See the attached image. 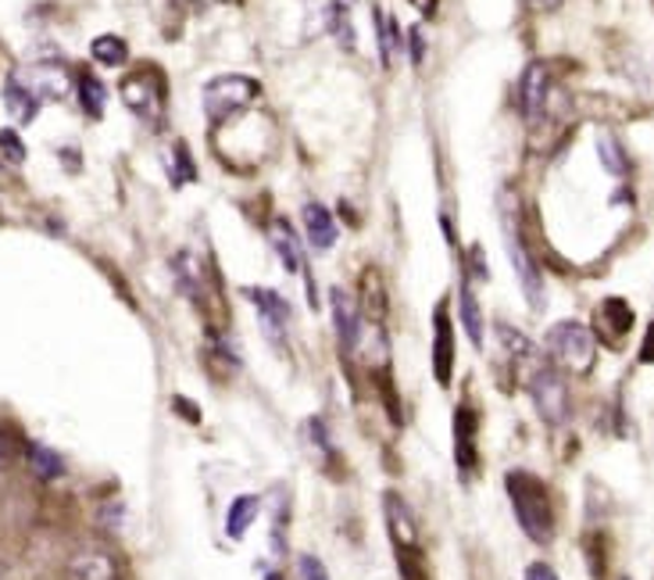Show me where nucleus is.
Returning a JSON list of instances; mask_svg holds the SVG:
<instances>
[{"label": "nucleus", "mask_w": 654, "mask_h": 580, "mask_svg": "<svg viewBox=\"0 0 654 580\" xmlns=\"http://www.w3.org/2000/svg\"><path fill=\"white\" fill-rule=\"evenodd\" d=\"M504 488H508L515 520H519V527L526 531L529 542L548 545L554 534V509H551V494L543 488V480L526 474V469H512V474L504 477Z\"/></svg>", "instance_id": "f257e3e1"}, {"label": "nucleus", "mask_w": 654, "mask_h": 580, "mask_svg": "<svg viewBox=\"0 0 654 580\" xmlns=\"http://www.w3.org/2000/svg\"><path fill=\"white\" fill-rule=\"evenodd\" d=\"M118 93L147 129H161V123H165V104H169V83L158 65H140L136 72H129L122 79Z\"/></svg>", "instance_id": "f03ea898"}, {"label": "nucleus", "mask_w": 654, "mask_h": 580, "mask_svg": "<svg viewBox=\"0 0 654 580\" xmlns=\"http://www.w3.org/2000/svg\"><path fill=\"white\" fill-rule=\"evenodd\" d=\"M262 93V83L251 76H215L208 87H204V115H208L211 126L229 123L233 115H240L243 107H251Z\"/></svg>", "instance_id": "7ed1b4c3"}, {"label": "nucleus", "mask_w": 654, "mask_h": 580, "mask_svg": "<svg viewBox=\"0 0 654 580\" xmlns=\"http://www.w3.org/2000/svg\"><path fill=\"white\" fill-rule=\"evenodd\" d=\"M548 352L558 359V366H565L572 373H590L594 359H597L594 330L583 327V322H576V319L554 322L551 333H548Z\"/></svg>", "instance_id": "20e7f679"}, {"label": "nucleus", "mask_w": 654, "mask_h": 580, "mask_svg": "<svg viewBox=\"0 0 654 580\" xmlns=\"http://www.w3.org/2000/svg\"><path fill=\"white\" fill-rule=\"evenodd\" d=\"M504 248H508V262L515 269V276H519V287L526 294L529 308H533V312H540V308H543V276H540V265L533 262V254L526 251L519 226L512 223L508 212H504Z\"/></svg>", "instance_id": "39448f33"}, {"label": "nucleus", "mask_w": 654, "mask_h": 580, "mask_svg": "<svg viewBox=\"0 0 654 580\" xmlns=\"http://www.w3.org/2000/svg\"><path fill=\"white\" fill-rule=\"evenodd\" d=\"M529 395H533V405L543 416V423L562 427L569 420V387L554 366H540L533 373V380H529Z\"/></svg>", "instance_id": "423d86ee"}, {"label": "nucleus", "mask_w": 654, "mask_h": 580, "mask_svg": "<svg viewBox=\"0 0 654 580\" xmlns=\"http://www.w3.org/2000/svg\"><path fill=\"white\" fill-rule=\"evenodd\" d=\"M243 298H251L257 308V319H262V330L272 344H286V330H290V305H286L276 291L268 287H243Z\"/></svg>", "instance_id": "0eeeda50"}, {"label": "nucleus", "mask_w": 654, "mask_h": 580, "mask_svg": "<svg viewBox=\"0 0 654 580\" xmlns=\"http://www.w3.org/2000/svg\"><path fill=\"white\" fill-rule=\"evenodd\" d=\"M330 308H333V327H336L340 348H344L347 355H354V348H358V337H362V312H358V302H354L347 291L333 287V291H330Z\"/></svg>", "instance_id": "6e6552de"}, {"label": "nucleus", "mask_w": 654, "mask_h": 580, "mask_svg": "<svg viewBox=\"0 0 654 580\" xmlns=\"http://www.w3.org/2000/svg\"><path fill=\"white\" fill-rule=\"evenodd\" d=\"M22 79V87L33 93V98L44 104V101H61L68 93V72L61 65H30V69L15 72Z\"/></svg>", "instance_id": "1a4fd4ad"}, {"label": "nucleus", "mask_w": 654, "mask_h": 580, "mask_svg": "<svg viewBox=\"0 0 654 580\" xmlns=\"http://www.w3.org/2000/svg\"><path fill=\"white\" fill-rule=\"evenodd\" d=\"M433 373H436V384H451L455 376V330H451V316H447V308L440 305L433 312Z\"/></svg>", "instance_id": "9d476101"}, {"label": "nucleus", "mask_w": 654, "mask_h": 580, "mask_svg": "<svg viewBox=\"0 0 654 580\" xmlns=\"http://www.w3.org/2000/svg\"><path fill=\"white\" fill-rule=\"evenodd\" d=\"M548 93H551V72L543 61H533L523 76V115L529 126L540 123L543 107H548Z\"/></svg>", "instance_id": "9b49d317"}, {"label": "nucleus", "mask_w": 654, "mask_h": 580, "mask_svg": "<svg viewBox=\"0 0 654 580\" xmlns=\"http://www.w3.org/2000/svg\"><path fill=\"white\" fill-rule=\"evenodd\" d=\"M172 280L194 305L208 298V273H204V262L197 259L194 251L172 254Z\"/></svg>", "instance_id": "f8f14e48"}, {"label": "nucleus", "mask_w": 654, "mask_h": 580, "mask_svg": "<svg viewBox=\"0 0 654 580\" xmlns=\"http://www.w3.org/2000/svg\"><path fill=\"white\" fill-rule=\"evenodd\" d=\"M68 580H115V559L101 548H87L68 562Z\"/></svg>", "instance_id": "ddd939ff"}, {"label": "nucleus", "mask_w": 654, "mask_h": 580, "mask_svg": "<svg viewBox=\"0 0 654 580\" xmlns=\"http://www.w3.org/2000/svg\"><path fill=\"white\" fill-rule=\"evenodd\" d=\"M305 229H308V240L315 251H330L336 244V219L330 215V208L319 205V201L305 205Z\"/></svg>", "instance_id": "4468645a"}, {"label": "nucleus", "mask_w": 654, "mask_h": 580, "mask_svg": "<svg viewBox=\"0 0 654 580\" xmlns=\"http://www.w3.org/2000/svg\"><path fill=\"white\" fill-rule=\"evenodd\" d=\"M475 416L469 405H461V409L455 412V455H458V466L469 469L475 466Z\"/></svg>", "instance_id": "2eb2a0df"}, {"label": "nucleus", "mask_w": 654, "mask_h": 580, "mask_svg": "<svg viewBox=\"0 0 654 580\" xmlns=\"http://www.w3.org/2000/svg\"><path fill=\"white\" fill-rule=\"evenodd\" d=\"M4 104H8V112H11V118H15L19 126H30L36 118V112H39V101L22 87V79L15 72H11L8 83H4Z\"/></svg>", "instance_id": "dca6fc26"}, {"label": "nucleus", "mask_w": 654, "mask_h": 580, "mask_svg": "<svg viewBox=\"0 0 654 580\" xmlns=\"http://www.w3.org/2000/svg\"><path fill=\"white\" fill-rule=\"evenodd\" d=\"M387 520H390V534L398 548H418V534H415V520L408 516V505L398 494H387Z\"/></svg>", "instance_id": "f3484780"}, {"label": "nucleus", "mask_w": 654, "mask_h": 580, "mask_svg": "<svg viewBox=\"0 0 654 580\" xmlns=\"http://www.w3.org/2000/svg\"><path fill=\"white\" fill-rule=\"evenodd\" d=\"M594 327L608 330L611 341H619V337H622V333H630V327H633V308L626 305L622 298H608L601 308H597Z\"/></svg>", "instance_id": "a211bd4d"}, {"label": "nucleus", "mask_w": 654, "mask_h": 580, "mask_svg": "<svg viewBox=\"0 0 654 580\" xmlns=\"http://www.w3.org/2000/svg\"><path fill=\"white\" fill-rule=\"evenodd\" d=\"M257 509H262V502H257V494H240V498H233V505H229V512H226V534L233 537V542H240V537L248 534V527L257 520Z\"/></svg>", "instance_id": "6ab92c4d"}, {"label": "nucleus", "mask_w": 654, "mask_h": 580, "mask_svg": "<svg viewBox=\"0 0 654 580\" xmlns=\"http://www.w3.org/2000/svg\"><path fill=\"white\" fill-rule=\"evenodd\" d=\"M76 90H79V107L90 115V118H101L104 115V101H107V87L101 83L93 72H79L76 79Z\"/></svg>", "instance_id": "aec40b11"}, {"label": "nucleus", "mask_w": 654, "mask_h": 580, "mask_svg": "<svg viewBox=\"0 0 654 580\" xmlns=\"http://www.w3.org/2000/svg\"><path fill=\"white\" fill-rule=\"evenodd\" d=\"M458 312H461V327H466L472 348H483V316H480V302H475L469 283H461V291H458Z\"/></svg>", "instance_id": "412c9836"}, {"label": "nucleus", "mask_w": 654, "mask_h": 580, "mask_svg": "<svg viewBox=\"0 0 654 580\" xmlns=\"http://www.w3.org/2000/svg\"><path fill=\"white\" fill-rule=\"evenodd\" d=\"M272 248H276L279 262L286 265V273H301V248H297V237H294L290 223L279 219L276 226H272Z\"/></svg>", "instance_id": "4be33fe9"}, {"label": "nucleus", "mask_w": 654, "mask_h": 580, "mask_svg": "<svg viewBox=\"0 0 654 580\" xmlns=\"http://www.w3.org/2000/svg\"><path fill=\"white\" fill-rule=\"evenodd\" d=\"M325 22H330V33H333L336 44L344 47V50H354V22H351L347 4L333 0V4L325 8Z\"/></svg>", "instance_id": "5701e85b"}, {"label": "nucleus", "mask_w": 654, "mask_h": 580, "mask_svg": "<svg viewBox=\"0 0 654 580\" xmlns=\"http://www.w3.org/2000/svg\"><path fill=\"white\" fill-rule=\"evenodd\" d=\"M90 54H93V58H97L101 65H115V69H118V65H126V61H129V47H126V39H122V36H112V33H104V36L93 39V44H90Z\"/></svg>", "instance_id": "b1692460"}, {"label": "nucleus", "mask_w": 654, "mask_h": 580, "mask_svg": "<svg viewBox=\"0 0 654 580\" xmlns=\"http://www.w3.org/2000/svg\"><path fill=\"white\" fill-rule=\"evenodd\" d=\"M376 33H379V58H383V69H390L393 50L401 47V25L398 19H387L383 11H376Z\"/></svg>", "instance_id": "393cba45"}, {"label": "nucleus", "mask_w": 654, "mask_h": 580, "mask_svg": "<svg viewBox=\"0 0 654 580\" xmlns=\"http://www.w3.org/2000/svg\"><path fill=\"white\" fill-rule=\"evenodd\" d=\"M597 158H601V166L611 172V177H626V169H630V161H626L619 140L608 137V133H601V137H597Z\"/></svg>", "instance_id": "a878e982"}, {"label": "nucleus", "mask_w": 654, "mask_h": 580, "mask_svg": "<svg viewBox=\"0 0 654 580\" xmlns=\"http://www.w3.org/2000/svg\"><path fill=\"white\" fill-rule=\"evenodd\" d=\"M30 463H33V469H36V477H44V480L61 477V469H65V463L58 458V452L44 448V444H33V448H30Z\"/></svg>", "instance_id": "bb28decb"}, {"label": "nucleus", "mask_w": 654, "mask_h": 580, "mask_svg": "<svg viewBox=\"0 0 654 580\" xmlns=\"http://www.w3.org/2000/svg\"><path fill=\"white\" fill-rule=\"evenodd\" d=\"M190 180H197V169H194V161H190V147L180 140L172 147V183L183 186Z\"/></svg>", "instance_id": "cd10ccee"}, {"label": "nucleus", "mask_w": 654, "mask_h": 580, "mask_svg": "<svg viewBox=\"0 0 654 580\" xmlns=\"http://www.w3.org/2000/svg\"><path fill=\"white\" fill-rule=\"evenodd\" d=\"M0 151H4L8 161H25V144L19 140V133L15 129H0Z\"/></svg>", "instance_id": "c85d7f7f"}, {"label": "nucleus", "mask_w": 654, "mask_h": 580, "mask_svg": "<svg viewBox=\"0 0 654 580\" xmlns=\"http://www.w3.org/2000/svg\"><path fill=\"white\" fill-rule=\"evenodd\" d=\"M297 570H301V580H330L325 566L315 556H301V559H297Z\"/></svg>", "instance_id": "c756f323"}, {"label": "nucleus", "mask_w": 654, "mask_h": 580, "mask_svg": "<svg viewBox=\"0 0 654 580\" xmlns=\"http://www.w3.org/2000/svg\"><path fill=\"white\" fill-rule=\"evenodd\" d=\"M422 58H426V36H422V30L415 25L412 30V65H422Z\"/></svg>", "instance_id": "7c9ffc66"}, {"label": "nucleus", "mask_w": 654, "mask_h": 580, "mask_svg": "<svg viewBox=\"0 0 654 580\" xmlns=\"http://www.w3.org/2000/svg\"><path fill=\"white\" fill-rule=\"evenodd\" d=\"M526 580H558V573L551 570L548 562H533V566L526 570Z\"/></svg>", "instance_id": "2f4dec72"}, {"label": "nucleus", "mask_w": 654, "mask_h": 580, "mask_svg": "<svg viewBox=\"0 0 654 580\" xmlns=\"http://www.w3.org/2000/svg\"><path fill=\"white\" fill-rule=\"evenodd\" d=\"M529 11H558L565 4V0H523Z\"/></svg>", "instance_id": "473e14b6"}, {"label": "nucleus", "mask_w": 654, "mask_h": 580, "mask_svg": "<svg viewBox=\"0 0 654 580\" xmlns=\"http://www.w3.org/2000/svg\"><path fill=\"white\" fill-rule=\"evenodd\" d=\"M412 4L422 11V15H433V8H436V0H412Z\"/></svg>", "instance_id": "72a5a7b5"}, {"label": "nucleus", "mask_w": 654, "mask_h": 580, "mask_svg": "<svg viewBox=\"0 0 654 580\" xmlns=\"http://www.w3.org/2000/svg\"><path fill=\"white\" fill-rule=\"evenodd\" d=\"M218 4H240V0H218Z\"/></svg>", "instance_id": "f704fd0d"}, {"label": "nucleus", "mask_w": 654, "mask_h": 580, "mask_svg": "<svg viewBox=\"0 0 654 580\" xmlns=\"http://www.w3.org/2000/svg\"><path fill=\"white\" fill-rule=\"evenodd\" d=\"M268 580H279V577H276V573H272V577H268Z\"/></svg>", "instance_id": "c9c22d12"}]
</instances>
